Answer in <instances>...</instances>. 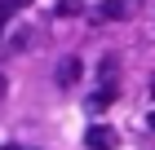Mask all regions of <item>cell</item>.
I'll return each mask as SVG.
<instances>
[{
  "mask_svg": "<svg viewBox=\"0 0 155 150\" xmlns=\"http://www.w3.org/2000/svg\"><path fill=\"white\" fill-rule=\"evenodd\" d=\"M142 9V0H102L97 5V22H124V18H133V13Z\"/></svg>",
  "mask_w": 155,
  "mask_h": 150,
  "instance_id": "obj_1",
  "label": "cell"
},
{
  "mask_svg": "<svg viewBox=\"0 0 155 150\" xmlns=\"http://www.w3.org/2000/svg\"><path fill=\"white\" fill-rule=\"evenodd\" d=\"M84 146L89 150H115V132H111L107 124H93L89 132H84Z\"/></svg>",
  "mask_w": 155,
  "mask_h": 150,
  "instance_id": "obj_2",
  "label": "cell"
},
{
  "mask_svg": "<svg viewBox=\"0 0 155 150\" xmlns=\"http://www.w3.org/2000/svg\"><path fill=\"white\" fill-rule=\"evenodd\" d=\"M80 75H84V62H80V58H62V62H58V71H53V80H58L62 88H71Z\"/></svg>",
  "mask_w": 155,
  "mask_h": 150,
  "instance_id": "obj_3",
  "label": "cell"
},
{
  "mask_svg": "<svg viewBox=\"0 0 155 150\" xmlns=\"http://www.w3.org/2000/svg\"><path fill=\"white\" fill-rule=\"evenodd\" d=\"M111 102H115V84H111V80H102V88L89 97V106H93V110H102V106H111Z\"/></svg>",
  "mask_w": 155,
  "mask_h": 150,
  "instance_id": "obj_4",
  "label": "cell"
},
{
  "mask_svg": "<svg viewBox=\"0 0 155 150\" xmlns=\"http://www.w3.org/2000/svg\"><path fill=\"white\" fill-rule=\"evenodd\" d=\"M97 71H102V80H111V84H115V71H120V62H115V58H102V66H97Z\"/></svg>",
  "mask_w": 155,
  "mask_h": 150,
  "instance_id": "obj_5",
  "label": "cell"
},
{
  "mask_svg": "<svg viewBox=\"0 0 155 150\" xmlns=\"http://www.w3.org/2000/svg\"><path fill=\"white\" fill-rule=\"evenodd\" d=\"M9 13H13L9 5H0V35H5V22H9Z\"/></svg>",
  "mask_w": 155,
  "mask_h": 150,
  "instance_id": "obj_6",
  "label": "cell"
},
{
  "mask_svg": "<svg viewBox=\"0 0 155 150\" xmlns=\"http://www.w3.org/2000/svg\"><path fill=\"white\" fill-rule=\"evenodd\" d=\"M0 5H9V9H22V5H27V0H0Z\"/></svg>",
  "mask_w": 155,
  "mask_h": 150,
  "instance_id": "obj_7",
  "label": "cell"
},
{
  "mask_svg": "<svg viewBox=\"0 0 155 150\" xmlns=\"http://www.w3.org/2000/svg\"><path fill=\"white\" fill-rule=\"evenodd\" d=\"M5 88H9V80H5V75H0V97H5Z\"/></svg>",
  "mask_w": 155,
  "mask_h": 150,
  "instance_id": "obj_8",
  "label": "cell"
},
{
  "mask_svg": "<svg viewBox=\"0 0 155 150\" xmlns=\"http://www.w3.org/2000/svg\"><path fill=\"white\" fill-rule=\"evenodd\" d=\"M151 128H155V115H151Z\"/></svg>",
  "mask_w": 155,
  "mask_h": 150,
  "instance_id": "obj_9",
  "label": "cell"
}]
</instances>
